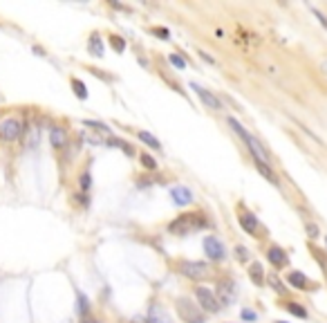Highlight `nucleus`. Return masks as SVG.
I'll list each match as a JSON object with an SVG mask.
<instances>
[{
  "label": "nucleus",
  "mask_w": 327,
  "mask_h": 323,
  "mask_svg": "<svg viewBox=\"0 0 327 323\" xmlns=\"http://www.w3.org/2000/svg\"><path fill=\"white\" fill-rule=\"evenodd\" d=\"M195 296H198V301L204 312H211V314L220 312V301H217V296L211 292L209 287H198L195 289Z\"/></svg>",
  "instance_id": "39448f33"
},
{
  "label": "nucleus",
  "mask_w": 327,
  "mask_h": 323,
  "mask_svg": "<svg viewBox=\"0 0 327 323\" xmlns=\"http://www.w3.org/2000/svg\"><path fill=\"white\" fill-rule=\"evenodd\" d=\"M146 323H166V321H161V319H157V316H148V321Z\"/></svg>",
  "instance_id": "f704fd0d"
},
{
  "label": "nucleus",
  "mask_w": 327,
  "mask_h": 323,
  "mask_svg": "<svg viewBox=\"0 0 327 323\" xmlns=\"http://www.w3.org/2000/svg\"><path fill=\"white\" fill-rule=\"evenodd\" d=\"M141 164L146 166V169H157V162H155V157H150V155H141Z\"/></svg>",
  "instance_id": "a878e982"
},
{
  "label": "nucleus",
  "mask_w": 327,
  "mask_h": 323,
  "mask_svg": "<svg viewBox=\"0 0 327 323\" xmlns=\"http://www.w3.org/2000/svg\"><path fill=\"white\" fill-rule=\"evenodd\" d=\"M190 222H193V229L209 227V220L204 218V213H190Z\"/></svg>",
  "instance_id": "6ab92c4d"
},
{
  "label": "nucleus",
  "mask_w": 327,
  "mask_h": 323,
  "mask_svg": "<svg viewBox=\"0 0 327 323\" xmlns=\"http://www.w3.org/2000/svg\"><path fill=\"white\" fill-rule=\"evenodd\" d=\"M152 34H157L159 39H171V31L164 29V27H152Z\"/></svg>",
  "instance_id": "c85d7f7f"
},
{
  "label": "nucleus",
  "mask_w": 327,
  "mask_h": 323,
  "mask_svg": "<svg viewBox=\"0 0 327 323\" xmlns=\"http://www.w3.org/2000/svg\"><path fill=\"white\" fill-rule=\"evenodd\" d=\"M253 164H255V169H258V173L265 177L267 182H271V184H278V175L271 171V166L269 164H265V162H258V159H253Z\"/></svg>",
  "instance_id": "2eb2a0df"
},
{
  "label": "nucleus",
  "mask_w": 327,
  "mask_h": 323,
  "mask_svg": "<svg viewBox=\"0 0 327 323\" xmlns=\"http://www.w3.org/2000/svg\"><path fill=\"white\" fill-rule=\"evenodd\" d=\"M85 126H90V128H94V131H101V133H110V131H108V128L106 126H103V123H99V121H85Z\"/></svg>",
  "instance_id": "c756f323"
},
{
  "label": "nucleus",
  "mask_w": 327,
  "mask_h": 323,
  "mask_svg": "<svg viewBox=\"0 0 327 323\" xmlns=\"http://www.w3.org/2000/svg\"><path fill=\"white\" fill-rule=\"evenodd\" d=\"M168 231L175 236H186L188 231H193V222H190V213L188 215H179L177 220H173L168 224Z\"/></svg>",
  "instance_id": "1a4fd4ad"
},
{
  "label": "nucleus",
  "mask_w": 327,
  "mask_h": 323,
  "mask_svg": "<svg viewBox=\"0 0 327 323\" xmlns=\"http://www.w3.org/2000/svg\"><path fill=\"white\" fill-rule=\"evenodd\" d=\"M267 256H269L271 265H276V267H287V263H289V258H287V251L280 249V247H271V249L267 251Z\"/></svg>",
  "instance_id": "ddd939ff"
},
{
  "label": "nucleus",
  "mask_w": 327,
  "mask_h": 323,
  "mask_svg": "<svg viewBox=\"0 0 327 323\" xmlns=\"http://www.w3.org/2000/svg\"><path fill=\"white\" fill-rule=\"evenodd\" d=\"M307 231H309V236H312V238L318 236V227H316V224H307Z\"/></svg>",
  "instance_id": "473e14b6"
},
{
  "label": "nucleus",
  "mask_w": 327,
  "mask_h": 323,
  "mask_svg": "<svg viewBox=\"0 0 327 323\" xmlns=\"http://www.w3.org/2000/svg\"><path fill=\"white\" fill-rule=\"evenodd\" d=\"M312 14L316 16V18H318V23H320V25H323L325 29H327V18H325V16L320 14V12H318V9H316V7H312Z\"/></svg>",
  "instance_id": "2f4dec72"
},
{
  "label": "nucleus",
  "mask_w": 327,
  "mask_h": 323,
  "mask_svg": "<svg viewBox=\"0 0 327 323\" xmlns=\"http://www.w3.org/2000/svg\"><path fill=\"white\" fill-rule=\"evenodd\" d=\"M236 256H238V261H249V251H247V247L238 245V247H236Z\"/></svg>",
  "instance_id": "cd10ccee"
},
{
  "label": "nucleus",
  "mask_w": 327,
  "mask_h": 323,
  "mask_svg": "<svg viewBox=\"0 0 327 323\" xmlns=\"http://www.w3.org/2000/svg\"><path fill=\"white\" fill-rule=\"evenodd\" d=\"M204 254L211 258V261H222L226 256L224 245L215 238V236H206L204 238Z\"/></svg>",
  "instance_id": "423d86ee"
},
{
  "label": "nucleus",
  "mask_w": 327,
  "mask_h": 323,
  "mask_svg": "<svg viewBox=\"0 0 327 323\" xmlns=\"http://www.w3.org/2000/svg\"><path fill=\"white\" fill-rule=\"evenodd\" d=\"M112 146H119V148H121L126 155H130V157H133V155H135V148H130L126 142H121V139H112Z\"/></svg>",
  "instance_id": "b1692460"
},
{
  "label": "nucleus",
  "mask_w": 327,
  "mask_h": 323,
  "mask_svg": "<svg viewBox=\"0 0 327 323\" xmlns=\"http://www.w3.org/2000/svg\"><path fill=\"white\" fill-rule=\"evenodd\" d=\"M90 184H92V182H90V173H83V175H81V188H83V191H88Z\"/></svg>",
  "instance_id": "7c9ffc66"
},
{
  "label": "nucleus",
  "mask_w": 327,
  "mask_h": 323,
  "mask_svg": "<svg viewBox=\"0 0 327 323\" xmlns=\"http://www.w3.org/2000/svg\"><path fill=\"white\" fill-rule=\"evenodd\" d=\"M267 281H269V285H271V289H276L278 294H285V292H287V289L282 287V281H280V278L276 276V274H271V276L267 278Z\"/></svg>",
  "instance_id": "412c9836"
},
{
  "label": "nucleus",
  "mask_w": 327,
  "mask_h": 323,
  "mask_svg": "<svg viewBox=\"0 0 327 323\" xmlns=\"http://www.w3.org/2000/svg\"><path fill=\"white\" fill-rule=\"evenodd\" d=\"M76 299H79V314H88L90 312V303H88V299H85V294H81L79 292V296H76Z\"/></svg>",
  "instance_id": "5701e85b"
},
{
  "label": "nucleus",
  "mask_w": 327,
  "mask_h": 323,
  "mask_svg": "<svg viewBox=\"0 0 327 323\" xmlns=\"http://www.w3.org/2000/svg\"><path fill=\"white\" fill-rule=\"evenodd\" d=\"M139 139L146 144V146H150V148H155V150H159L161 148V144H159V139L155 137V135H150V133H146V131H141L139 133Z\"/></svg>",
  "instance_id": "f3484780"
},
{
  "label": "nucleus",
  "mask_w": 327,
  "mask_h": 323,
  "mask_svg": "<svg viewBox=\"0 0 327 323\" xmlns=\"http://www.w3.org/2000/svg\"><path fill=\"white\" fill-rule=\"evenodd\" d=\"M25 133V123L18 119V117H5L0 121V139L3 142H16L20 139Z\"/></svg>",
  "instance_id": "f03ea898"
},
{
  "label": "nucleus",
  "mask_w": 327,
  "mask_h": 323,
  "mask_svg": "<svg viewBox=\"0 0 327 323\" xmlns=\"http://www.w3.org/2000/svg\"><path fill=\"white\" fill-rule=\"evenodd\" d=\"M190 88L195 90V94L200 96V101H202V104H204L206 108H211V110H222V108H224V106H222V101L217 99L213 92H209L206 88H202V85H198V83H193Z\"/></svg>",
  "instance_id": "6e6552de"
},
{
  "label": "nucleus",
  "mask_w": 327,
  "mask_h": 323,
  "mask_svg": "<svg viewBox=\"0 0 327 323\" xmlns=\"http://www.w3.org/2000/svg\"><path fill=\"white\" fill-rule=\"evenodd\" d=\"M249 276H251V281L255 285H263L265 283V272H263V265L260 263H253L251 267H249Z\"/></svg>",
  "instance_id": "dca6fc26"
},
{
  "label": "nucleus",
  "mask_w": 327,
  "mask_h": 323,
  "mask_svg": "<svg viewBox=\"0 0 327 323\" xmlns=\"http://www.w3.org/2000/svg\"><path fill=\"white\" fill-rule=\"evenodd\" d=\"M238 220H240V227L247 231V234L258 236V218L253 213H240Z\"/></svg>",
  "instance_id": "f8f14e48"
},
{
  "label": "nucleus",
  "mask_w": 327,
  "mask_h": 323,
  "mask_svg": "<svg viewBox=\"0 0 327 323\" xmlns=\"http://www.w3.org/2000/svg\"><path fill=\"white\" fill-rule=\"evenodd\" d=\"M110 45H112L117 52H123V50H126V43H123V39H119V36H110Z\"/></svg>",
  "instance_id": "393cba45"
},
{
  "label": "nucleus",
  "mask_w": 327,
  "mask_h": 323,
  "mask_svg": "<svg viewBox=\"0 0 327 323\" xmlns=\"http://www.w3.org/2000/svg\"><path fill=\"white\" fill-rule=\"evenodd\" d=\"M287 310H289L293 316H301V319H307V310L301 308L298 303H289V305H287Z\"/></svg>",
  "instance_id": "4be33fe9"
},
{
  "label": "nucleus",
  "mask_w": 327,
  "mask_h": 323,
  "mask_svg": "<svg viewBox=\"0 0 327 323\" xmlns=\"http://www.w3.org/2000/svg\"><path fill=\"white\" fill-rule=\"evenodd\" d=\"M325 245H327V238H325Z\"/></svg>",
  "instance_id": "e433bc0d"
},
{
  "label": "nucleus",
  "mask_w": 327,
  "mask_h": 323,
  "mask_svg": "<svg viewBox=\"0 0 327 323\" xmlns=\"http://www.w3.org/2000/svg\"><path fill=\"white\" fill-rule=\"evenodd\" d=\"M72 88H74V94L79 99H88V90H85V83L79 79H72Z\"/></svg>",
  "instance_id": "aec40b11"
},
{
  "label": "nucleus",
  "mask_w": 327,
  "mask_h": 323,
  "mask_svg": "<svg viewBox=\"0 0 327 323\" xmlns=\"http://www.w3.org/2000/svg\"><path fill=\"white\" fill-rule=\"evenodd\" d=\"M242 316H244L247 321H253V319H255V314H253V312H249V310H244V312H242Z\"/></svg>",
  "instance_id": "72a5a7b5"
},
{
  "label": "nucleus",
  "mask_w": 327,
  "mask_h": 323,
  "mask_svg": "<svg viewBox=\"0 0 327 323\" xmlns=\"http://www.w3.org/2000/svg\"><path fill=\"white\" fill-rule=\"evenodd\" d=\"M88 47H90V52L94 54V56H103V43H101V39H99V34H92V36H90Z\"/></svg>",
  "instance_id": "a211bd4d"
},
{
  "label": "nucleus",
  "mask_w": 327,
  "mask_h": 323,
  "mask_svg": "<svg viewBox=\"0 0 327 323\" xmlns=\"http://www.w3.org/2000/svg\"><path fill=\"white\" fill-rule=\"evenodd\" d=\"M217 301H220V305H228L236 301V283L231 278L217 283Z\"/></svg>",
  "instance_id": "0eeeda50"
},
{
  "label": "nucleus",
  "mask_w": 327,
  "mask_h": 323,
  "mask_svg": "<svg viewBox=\"0 0 327 323\" xmlns=\"http://www.w3.org/2000/svg\"><path fill=\"white\" fill-rule=\"evenodd\" d=\"M287 283H289L291 287H296V289H309V281H307V276H305L303 272H291L289 276H287Z\"/></svg>",
  "instance_id": "4468645a"
},
{
  "label": "nucleus",
  "mask_w": 327,
  "mask_h": 323,
  "mask_svg": "<svg viewBox=\"0 0 327 323\" xmlns=\"http://www.w3.org/2000/svg\"><path fill=\"white\" fill-rule=\"evenodd\" d=\"M83 323H99V321H83Z\"/></svg>",
  "instance_id": "c9c22d12"
},
{
  "label": "nucleus",
  "mask_w": 327,
  "mask_h": 323,
  "mask_svg": "<svg viewBox=\"0 0 327 323\" xmlns=\"http://www.w3.org/2000/svg\"><path fill=\"white\" fill-rule=\"evenodd\" d=\"M168 58H171V63H173V66H175V68H179V70H184V68H186V61H184L182 56H177V54H171V56H168Z\"/></svg>",
  "instance_id": "bb28decb"
},
{
  "label": "nucleus",
  "mask_w": 327,
  "mask_h": 323,
  "mask_svg": "<svg viewBox=\"0 0 327 323\" xmlns=\"http://www.w3.org/2000/svg\"><path fill=\"white\" fill-rule=\"evenodd\" d=\"M179 267H182L179 272H182L184 276L193 278V281H200V278L209 276V265H206V263H202V261H184Z\"/></svg>",
  "instance_id": "20e7f679"
},
{
  "label": "nucleus",
  "mask_w": 327,
  "mask_h": 323,
  "mask_svg": "<svg viewBox=\"0 0 327 323\" xmlns=\"http://www.w3.org/2000/svg\"><path fill=\"white\" fill-rule=\"evenodd\" d=\"M50 144L54 148H65L68 146V131L61 126H52L50 131Z\"/></svg>",
  "instance_id": "9b49d317"
},
{
  "label": "nucleus",
  "mask_w": 327,
  "mask_h": 323,
  "mask_svg": "<svg viewBox=\"0 0 327 323\" xmlns=\"http://www.w3.org/2000/svg\"><path fill=\"white\" fill-rule=\"evenodd\" d=\"M171 198L177 207H186V204L193 202V193L188 191L186 186H173L171 188Z\"/></svg>",
  "instance_id": "9d476101"
},
{
  "label": "nucleus",
  "mask_w": 327,
  "mask_h": 323,
  "mask_svg": "<svg viewBox=\"0 0 327 323\" xmlns=\"http://www.w3.org/2000/svg\"><path fill=\"white\" fill-rule=\"evenodd\" d=\"M228 123H231V128H233V131H236V133L240 135V137H242L244 142H247V146H249V150H251L253 159L265 162V164H271V157H269V153H267V150H265V146L258 142V139L253 137V135H249L247 131H244V128L240 126V121H238V119H233V117H231V119H228Z\"/></svg>",
  "instance_id": "f257e3e1"
},
{
  "label": "nucleus",
  "mask_w": 327,
  "mask_h": 323,
  "mask_svg": "<svg viewBox=\"0 0 327 323\" xmlns=\"http://www.w3.org/2000/svg\"><path fill=\"white\" fill-rule=\"evenodd\" d=\"M177 312L186 323H204V314L195 303H190L188 299H177Z\"/></svg>",
  "instance_id": "7ed1b4c3"
}]
</instances>
